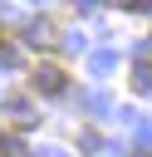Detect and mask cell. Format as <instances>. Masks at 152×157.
Segmentation results:
<instances>
[{"instance_id":"2","label":"cell","mask_w":152,"mask_h":157,"mask_svg":"<svg viewBox=\"0 0 152 157\" xmlns=\"http://www.w3.org/2000/svg\"><path fill=\"white\" fill-rule=\"evenodd\" d=\"M49 34H54V25H49V20L29 25V44H49Z\"/></svg>"},{"instance_id":"1","label":"cell","mask_w":152,"mask_h":157,"mask_svg":"<svg viewBox=\"0 0 152 157\" xmlns=\"http://www.w3.org/2000/svg\"><path fill=\"white\" fill-rule=\"evenodd\" d=\"M34 93H44V98H54V93H64V69H54V64H44V69H34Z\"/></svg>"}]
</instances>
